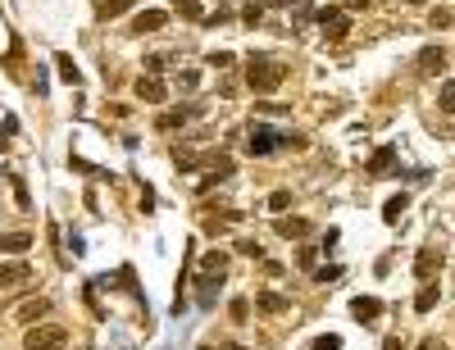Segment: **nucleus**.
Here are the masks:
<instances>
[{
    "label": "nucleus",
    "instance_id": "f257e3e1",
    "mask_svg": "<svg viewBox=\"0 0 455 350\" xmlns=\"http://www.w3.org/2000/svg\"><path fill=\"white\" fill-rule=\"evenodd\" d=\"M282 78H287V64H282V59H274V55H251L246 59V82L255 86V96H274L282 86Z\"/></svg>",
    "mask_w": 455,
    "mask_h": 350
},
{
    "label": "nucleus",
    "instance_id": "f03ea898",
    "mask_svg": "<svg viewBox=\"0 0 455 350\" xmlns=\"http://www.w3.org/2000/svg\"><path fill=\"white\" fill-rule=\"evenodd\" d=\"M69 341L64 328H55V323H41V328H32L28 336H23V350H59Z\"/></svg>",
    "mask_w": 455,
    "mask_h": 350
},
{
    "label": "nucleus",
    "instance_id": "7ed1b4c3",
    "mask_svg": "<svg viewBox=\"0 0 455 350\" xmlns=\"http://www.w3.org/2000/svg\"><path fill=\"white\" fill-rule=\"evenodd\" d=\"M246 146H251V155H274V150L287 146V132H274L269 123H255V128H251V141H246Z\"/></svg>",
    "mask_w": 455,
    "mask_h": 350
},
{
    "label": "nucleus",
    "instance_id": "20e7f679",
    "mask_svg": "<svg viewBox=\"0 0 455 350\" xmlns=\"http://www.w3.org/2000/svg\"><path fill=\"white\" fill-rule=\"evenodd\" d=\"M319 28H324L328 41H346V32H351L346 9H319Z\"/></svg>",
    "mask_w": 455,
    "mask_h": 350
},
{
    "label": "nucleus",
    "instance_id": "39448f33",
    "mask_svg": "<svg viewBox=\"0 0 455 350\" xmlns=\"http://www.w3.org/2000/svg\"><path fill=\"white\" fill-rule=\"evenodd\" d=\"M219 286H224V273H201V278H196V305H201V309H214Z\"/></svg>",
    "mask_w": 455,
    "mask_h": 350
},
{
    "label": "nucleus",
    "instance_id": "423d86ee",
    "mask_svg": "<svg viewBox=\"0 0 455 350\" xmlns=\"http://www.w3.org/2000/svg\"><path fill=\"white\" fill-rule=\"evenodd\" d=\"M378 314H383V300L378 296H355L351 300V319L355 323H378Z\"/></svg>",
    "mask_w": 455,
    "mask_h": 350
},
{
    "label": "nucleus",
    "instance_id": "0eeeda50",
    "mask_svg": "<svg viewBox=\"0 0 455 350\" xmlns=\"http://www.w3.org/2000/svg\"><path fill=\"white\" fill-rule=\"evenodd\" d=\"M28 278H32V269L23 264V259H14V264H0V291H19Z\"/></svg>",
    "mask_w": 455,
    "mask_h": 350
},
{
    "label": "nucleus",
    "instance_id": "6e6552de",
    "mask_svg": "<svg viewBox=\"0 0 455 350\" xmlns=\"http://www.w3.org/2000/svg\"><path fill=\"white\" fill-rule=\"evenodd\" d=\"M446 64H451V55H446L441 46H424V50H419V73H424V78H433V73H441Z\"/></svg>",
    "mask_w": 455,
    "mask_h": 350
},
{
    "label": "nucleus",
    "instance_id": "1a4fd4ad",
    "mask_svg": "<svg viewBox=\"0 0 455 350\" xmlns=\"http://www.w3.org/2000/svg\"><path fill=\"white\" fill-rule=\"evenodd\" d=\"M437 269H441V250H437V246H424L419 255H414V278H424V282H428Z\"/></svg>",
    "mask_w": 455,
    "mask_h": 350
},
{
    "label": "nucleus",
    "instance_id": "9d476101",
    "mask_svg": "<svg viewBox=\"0 0 455 350\" xmlns=\"http://www.w3.org/2000/svg\"><path fill=\"white\" fill-rule=\"evenodd\" d=\"M46 314H51V300H46V296H36V300H23V305L14 309V319H19V323H41Z\"/></svg>",
    "mask_w": 455,
    "mask_h": 350
},
{
    "label": "nucleus",
    "instance_id": "9b49d317",
    "mask_svg": "<svg viewBox=\"0 0 455 350\" xmlns=\"http://www.w3.org/2000/svg\"><path fill=\"white\" fill-rule=\"evenodd\" d=\"M196 114H201V105H178V109H169V114H159V119H155V128H159V132L182 128V123H187V119H196Z\"/></svg>",
    "mask_w": 455,
    "mask_h": 350
},
{
    "label": "nucleus",
    "instance_id": "f8f14e48",
    "mask_svg": "<svg viewBox=\"0 0 455 350\" xmlns=\"http://www.w3.org/2000/svg\"><path fill=\"white\" fill-rule=\"evenodd\" d=\"M391 164H396V150H391V146H378L374 155H369V164H364V169L374 173V178H387Z\"/></svg>",
    "mask_w": 455,
    "mask_h": 350
},
{
    "label": "nucleus",
    "instance_id": "ddd939ff",
    "mask_svg": "<svg viewBox=\"0 0 455 350\" xmlns=\"http://www.w3.org/2000/svg\"><path fill=\"white\" fill-rule=\"evenodd\" d=\"M32 246H36V236H28V232H5L0 236V255H28Z\"/></svg>",
    "mask_w": 455,
    "mask_h": 350
},
{
    "label": "nucleus",
    "instance_id": "4468645a",
    "mask_svg": "<svg viewBox=\"0 0 455 350\" xmlns=\"http://www.w3.org/2000/svg\"><path fill=\"white\" fill-rule=\"evenodd\" d=\"M164 23H169V14H164V9H141V14L132 19V32H159Z\"/></svg>",
    "mask_w": 455,
    "mask_h": 350
},
{
    "label": "nucleus",
    "instance_id": "2eb2a0df",
    "mask_svg": "<svg viewBox=\"0 0 455 350\" xmlns=\"http://www.w3.org/2000/svg\"><path fill=\"white\" fill-rule=\"evenodd\" d=\"M137 96L146 100V105H159V100H169V96H164V82H159V78H141V82H137Z\"/></svg>",
    "mask_w": 455,
    "mask_h": 350
},
{
    "label": "nucleus",
    "instance_id": "dca6fc26",
    "mask_svg": "<svg viewBox=\"0 0 455 350\" xmlns=\"http://www.w3.org/2000/svg\"><path fill=\"white\" fill-rule=\"evenodd\" d=\"M255 305H260L264 309V314H287V296H278V291H260V296H255Z\"/></svg>",
    "mask_w": 455,
    "mask_h": 350
},
{
    "label": "nucleus",
    "instance_id": "f3484780",
    "mask_svg": "<svg viewBox=\"0 0 455 350\" xmlns=\"http://www.w3.org/2000/svg\"><path fill=\"white\" fill-rule=\"evenodd\" d=\"M441 300V291H437V282H424L419 286V296H414V309H419V314H428V309H433Z\"/></svg>",
    "mask_w": 455,
    "mask_h": 350
},
{
    "label": "nucleus",
    "instance_id": "a211bd4d",
    "mask_svg": "<svg viewBox=\"0 0 455 350\" xmlns=\"http://www.w3.org/2000/svg\"><path fill=\"white\" fill-rule=\"evenodd\" d=\"M310 219H278V236H310Z\"/></svg>",
    "mask_w": 455,
    "mask_h": 350
},
{
    "label": "nucleus",
    "instance_id": "6ab92c4d",
    "mask_svg": "<svg viewBox=\"0 0 455 350\" xmlns=\"http://www.w3.org/2000/svg\"><path fill=\"white\" fill-rule=\"evenodd\" d=\"M55 64H59V78H64L69 86H78V82H82V69H78V64H73V59H69V55H55Z\"/></svg>",
    "mask_w": 455,
    "mask_h": 350
},
{
    "label": "nucleus",
    "instance_id": "aec40b11",
    "mask_svg": "<svg viewBox=\"0 0 455 350\" xmlns=\"http://www.w3.org/2000/svg\"><path fill=\"white\" fill-rule=\"evenodd\" d=\"M405 205H410V196H405V191H401V196H391L387 205H383V219H387V223H401V214H405Z\"/></svg>",
    "mask_w": 455,
    "mask_h": 350
},
{
    "label": "nucleus",
    "instance_id": "412c9836",
    "mask_svg": "<svg viewBox=\"0 0 455 350\" xmlns=\"http://www.w3.org/2000/svg\"><path fill=\"white\" fill-rule=\"evenodd\" d=\"M264 0H251V5H241V23H246V28H260V19H264Z\"/></svg>",
    "mask_w": 455,
    "mask_h": 350
},
{
    "label": "nucleus",
    "instance_id": "4be33fe9",
    "mask_svg": "<svg viewBox=\"0 0 455 350\" xmlns=\"http://www.w3.org/2000/svg\"><path fill=\"white\" fill-rule=\"evenodd\" d=\"M174 9L182 19H191V23H205V9H201V0H174Z\"/></svg>",
    "mask_w": 455,
    "mask_h": 350
},
{
    "label": "nucleus",
    "instance_id": "5701e85b",
    "mask_svg": "<svg viewBox=\"0 0 455 350\" xmlns=\"http://www.w3.org/2000/svg\"><path fill=\"white\" fill-rule=\"evenodd\" d=\"M201 273H228V255L224 250H210V255L201 259Z\"/></svg>",
    "mask_w": 455,
    "mask_h": 350
},
{
    "label": "nucleus",
    "instance_id": "b1692460",
    "mask_svg": "<svg viewBox=\"0 0 455 350\" xmlns=\"http://www.w3.org/2000/svg\"><path fill=\"white\" fill-rule=\"evenodd\" d=\"M128 9H132V0H105V5H101V19L109 23V19H119V14H128Z\"/></svg>",
    "mask_w": 455,
    "mask_h": 350
},
{
    "label": "nucleus",
    "instance_id": "393cba45",
    "mask_svg": "<svg viewBox=\"0 0 455 350\" xmlns=\"http://www.w3.org/2000/svg\"><path fill=\"white\" fill-rule=\"evenodd\" d=\"M232 59H237L232 50H214V55H205V64L210 69H232Z\"/></svg>",
    "mask_w": 455,
    "mask_h": 350
},
{
    "label": "nucleus",
    "instance_id": "a878e982",
    "mask_svg": "<svg viewBox=\"0 0 455 350\" xmlns=\"http://www.w3.org/2000/svg\"><path fill=\"white\" fill-rule=\"evenodd\" d=\"M269 209H274V214H287V209H291V191H274V196H269Z\"/></svg>",
    "mask_w": 455,
    "mask_h": 350
},
{
    "label": "nucleus",
    "instance_id": "bb28decb",
    "mask_svg": "<svg viewBox=\"0 0 455 350\" xmlns=\"http://www.w3.org/2000/svg\"><path fill=\"white\" fill-rule=\"evenodd\" d=\"M310 350H341V336L337 332H328V336H314Z\"/></svg>",
    "mask_w": 455,
    "mask_h": 350
},
{
    "label": "nucleus",
    "instance_id": "cd10ccee",
    "mask_svg": "<svg viewBox=\"0 0 455 350\" xmlns=\"http://www.w3.org/2000/svg\"><path fill=\"white\" fill-rule=\"evenodd\" d=\"M437 105L446 109V114H455V82H446L441 86V96H437Z\"/></svg>",
    "mask_w": 455,
    "mask_h": 350
},
{
    "label": "nucleus",
    "instance_id": "c85d7f7f",
    "mask_svg": "<svg viewBox=\"0 0 455 350\" xmlns=\"http://www.w3.org/2000/svg\"><path fill=\"white\" fill-rule=\"evenodd\" d=\"M14 200H19V209H32V196H28V186H23V178H14Z\"/></svg>",
    "mask_w": 455,
    "mask_h": 350
},
{
    "label": "nucleus",
    "instance_id": "c756f323",
    "mask_svg": "<svg viewBox=\"0 0 455 350\" xmlns=\"http://www.w3.org/2000/svg\"><path fill=\"white\" fill-rule=\"evenodd\" d=\"M164 59H169V55H146V73L159 78V73H164Z\"/></svg>",
    "mask_w": 455,
    "mask_h": 350
},
{
    "label": "nucleus",
    "instance_id": "7c9ffc66",
    "mask_svg": "<svg viewBox=\"0 0 455 350\" xmlns=\"http://www.w3.org/2000/svg\"><path fill=\"white\" fill-rule=\"evenodd\" d=\"M337 278H341V269H337V264H328V269H319V273H314V282H337Z\"/></svg>",
    "mask_w": 455,
    "mask_h": 350
},
{
    "label": "nucleus",
    "instance_id": "2f4dec72",
    "mask_svg": "<svg viewBox=\"0 0 455 350\" xmlns=\"http://www.w3.org/2000/svg\"><path fill=\"white\" fill-rule=\"evenodd\" d=\"M232 319L246 323V319H251V305H246V300H232Z\"/></svg>",
    "mask_w": 455,
    "mask_h": 350
},
{
    "label": "nucleus",
    "instance_id": "473e14b6",
    "mask_svg": "<svg viewBox=\"0 0 455 350\" xmlns=\"http://www.w3.org/2000/svg\"><path fill=\"white\" fill-rule=\"evenodd\" d=\"M5 69H9V73H19V41L9 46V55H5Z\"/></svg>",
    "mask_w": 455,
    "mask_h": 350
},
{
    "label": "nucleus",
    "instance_id": "72a5a7b5",
    "mask_svg": "<svg viewBox=\"0 0 455 350\" xmlns=\"http://www.w3.org/2000/svg\"><path fill=\"white\" fill-rule=\"evenodd\" d=\"M419 350H446V341H441V336H424Z\"/></svg>",
    "mask_w": 455,
    "mask_h": 350
},
{
    "label": "nucleus",
    "instance_id": "f704fd0d",
    "mask_svg": "<svg viewBox=\"0 0 455 350\" xmlns=\"http://www.w3.org/2000/svg\"><path fill=\"white\" fill-rule=\"evenodd\" d=\"M383 350H405V346H401V336H387V341H383Z\"/></svg>",
    "mask_w": 455,
    "mask_h": 350
},
{
    "label": "nucleus",
    "instance_id": "c9c22d12",
    "mask_svg": "<svg viewBox=\"0 0 455 350\" xmlns=\"http://www.w3.org/2000/svg\"><path fill=\"white\" fill-rule=\"evenodd\" d=\"M346 9H360V5H374V0H341Z\"/></svg>",
    "mask_w": 455,
    "mask_h": 350
},
{
    "label": "nucleus",
    "instance_id": "e433bc0d",
    "mask_svg": "<svg viewBox=\"0 0 455 350\" xmlns=\"http://www.w3.org/2000/svg\"><path fill=\"white\" fill-rule=\"evenodd\" d=\"M9 146V132H0V150H5Z\"/></svg>",
    "mask_w": 455,
    "mask_h": 350
},
{
    "label": "nucleus",
    "instance_id": "4c0bfd02",
    "mask_svg": "<svg viewBox=\"0 0 455 350\" xmlns=\"http://www.w3.org/2000/svg\"><path fill=\"white\" fill-rule=\"evenodd\" d=\"M201 350H214V346H201ZM228 350H232V346H228Z\"/></svg>",
    "mask_w": 455,
    "mask_h": 350
},
{
    "label": "nucleus",
    "instance_id": "58836bf2",
    "mask_svg": "<svg viewBox=\"0 0 455 350\" xmlns=\"http://www.w3.org/2000/svg\"><path fill=\"white\" fill-rule=\"evenodd\" d=\"M219 5H228V0H219Z\"/></svg>",
    "mask_w": 455,
    "mask_h": 350
}]
</instances>
